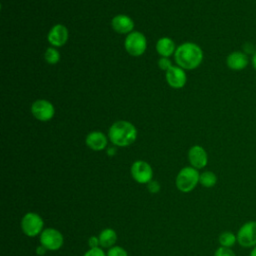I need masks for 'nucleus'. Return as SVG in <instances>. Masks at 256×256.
Masks as SVG:
<instances>
[{"instance_id": "nucleus-21", "label": "nucleus", "mask_w": 256, "mask_h": 256, "mask_svg": "<svg viewBox=\"0 0 256 256\" xmlns=\"http://www.w3.org/2000/svg\"><path fill=\"white\" fill-rule=\"evenodd\" d=\"M107 256H128V253L123 247L113 246L109 248L107 252Z\"/></svg>"}, {"instance_id": "nucleus-15", "label": "nucleus", "mask_w": 256, "mask_h": 256, "mask_svg": "<svg viewBox=\"0 0 256 256\" xmlns=\"http://www.w3.org/2000/svg\"><path fill=\"white\" fill-rule=\"evenodd\" d=\"M85 142H86V145L94 151H101L107 146V138L100 131L90 132L86 136Z\"/></svg>"}, {"instance_id": "nucleus-23", "label": "nucleus", "mask_w": 256, "mask_h": 256, "mask_svg": "<svg viewBox=\"0 0 256 256\" xmlns=\"http://www.w3.org/2000/svg\"><path fill=\"white\" fill-rule=\"evenodd\" d=\"M83 256H107V254H105L102 248L97 247V248H90L88 251L84 253Z\"/></svg>"}, {"instance_id": "nucleus-13", "label": "nucleus", "mask_w": 256, "mask_h": 256, "mask_svg": "<svg viewBox=\"0 0 256 256\" xmlns=\"http://www.w3.org/2000/svg\"><path fill=\"white\" fill-rule=\"evenodd\" d=\"M166 81L173 88H182L186 83V73L184 69L179 66H172L166 71Z\"/></svg>"}, {"instance_id": "nucleus-17", "label": "nucleus", "mask_w": 256, "mask_h": 256, "mask_svg": "<svg viewBox=\"0 0 256 256\" xmlns=\"http://www.w3.org/2000/svg\"><path fill=\"white\" fill-rule=\"evenodd\" d=\"M98 238L102 248H111L117 241V234L112 228H105L100 232Z\"/></svg>"}, {"instance_id": "nucleus-20", "label": "nucleus", "mask_w": 256, "mask_h": 256, "mask_svg": "<svg viewBox=\"0 0 256 256\" xmlns=\"http://www.w3.org/2000/svg\"><path fill=\"white\" fill-rule=\"evenodd\" d=\"M44 57H45L46 62L49 63V64H56L60 60L59 52L55 48H53V47H50V48H48L46 50Z\"/></svg>"}, {"instance_id": "nucleus-19", "label": "nucleus", "mask_w": 256, "mask_h": 256, "mask_svg": "<svg viewBox=\"0 0 256 256\" xmlns=\"http://www.w3.org/2000/svg\"><path fill=\"white\" fill-rule=\"evenodd\" d=\"M199 183L205 188H212L217 183V176L212 171H204L200 174Z\"/></svg>"}, {"instance_id": "nucleus-27", "label": "nucleus", "mask_w": 256, "mask_h": 256, "mask_svg": "<svg viewBox=\"0 0 256 256\" xmlns=\"http://www.w3.org/2000/svg\"><path fill=\"white\" fill-rule=\"evenodd\" d=\"M47 251V249L45 248V247H43L42 245L41 246H38L37 248H36V253L38 254V255H44L45 254V252Z\"/></svg>"}, {"instance_id": "nucleus-8", "label": "nucleus", "mask_w": 256, "mask_h": 256, "mask_svg": "<svg viewBox=\"0 0 256 256\" xmlns=\"http://www.w3.org/2000/svg\"><path fill=\"white\" fill-rule=\"evenodd\" d=\"M132 178L140 184H148L153 177V170L149 163L143 160L135 161L131 166Z\"/></svg>"}, {"instance_id": "nucleus-5", "label": "nucleus", "mask_w": 256, "mask_h": 256, "mask_svg": "<svg viewBox=\"0 0 256 256\" xmlns=\"http://www.w3.org/2000/svg\"><path fill=\"white\" fill-rule=\"evenodd\" d=\"M237 243L243 248H253L256 245V221L243 223L237 231Z\"/></svg>"}, {"instance_id": "nucleus-29", "label": "nucleus", "mask_w": 256, "mask_h": 256, "mask_svg": "<svg viewBox=\"0 0 256 256\" xmlns=\"http://www.w3.org/2000/svg\"><path fill=\"white\" fill-rule=\"evenodd\" d=\"M252 65H253V68L256 70V51L252 56Z\"/></svg>"}, {"instance_id": "nucleus-1", "label": "nucleus", "mask_w": 256, "mask_h": 256, "mask_svg": "<svg viewBox=\"0 0 256 256\" xmlns=\"http://www.w3.org/2000/svg\"><path fill=\"white\" fill-rule=\"evenodd\" d=\"M174 58L179 67L182 69H195L203 60V51L195 43L186 42L178 46L174 53Z\"/></svg>"}, {"instance_id": "nucleus-22", "label": "nucleus", "mask_w": 256, "mask_h": 256, "mask_svg": "<svg viewBox=\"0 0 256 256\" xmlns=\"http://www.w3.org/2000/svg\"><path fill=\"white\" fill-rule=\"evenodd\" d=\"M214 256H236V254L231 248L220 246L215 250Z\"/></svg>"}, {"instance_id": "nucleus-6", "label": "nucleus", "mask_w": 256, "mask_h": 256, "mask_svg": "<svg viewBox=\"0 0 256 256\" xmlns=\"http://www.w3.org/2000/svg\"><path fill=\"white\" fill-rule=\"evenodd\" d=\"M124 46L126 51L132 56H140L142 55L147 47V41L144 34L141 32L135 31L128 34L125 39Z\"/></svg>"}, {"instance_id": "nucleus-30", "label": "nucleus", "mask_w": 256, "mask_h": 256, "mask_svg": "<svg viewBox=\"0 0 256 256\" xmlns=\"http://www.w3.org/2000/svg\"><path fill=\"white\" fill-rule=\"evenodd\" d=\"M249 256H256V245L251 249V251L249 253Z\"/></svg>"}, {"instance_id": "nucleus-25", "label": "nucleus", "mask_w": 256, "mask_h": 256, "mask_svg": "<svg viewBox=\"0 0 256 256\" xmlns=\"http://www.w3.org/2000/svg\"><path fill=\"white\" fill-rule=\"evenodd\" d=\"M147 187H148V190H149V192H151V193H157L159 190H160V185H159V183L157 182V181H155V180H151L148 184H147Z\"/></svg>"}, {"instance_id": "nucleus-18", "label": "nucleus", "mask_w": 256, "mask_h": 256, "mask_svg": "<svg viewBox=\"0 0 256 256\" xmlns=\"http://www.w3.org/2000/svg\"><path fill=\"white\" fill-rule=\"evenodd\" d=\"M218 242L220 246L231 248L237 242V236L231 231H224L218 237Z\"/></svg>"}, {"instance_id": "nucleus-28", "label": "nucleus", "mask_w": 256, "mask_h": 256, "mask_svg": "<svg viewBox=\"0 0 256 256\" xmlns=\"http://www.w3.org/2000/svg\"><path fill=\"white\" fill-rule=\"evenodd\" d=\"M107 154H108L109 156H114V155L116 154V148H114V147H110V148H108V150H107Z\"/></svg>"}, {"instance_id": "nucleus-4", "label": "nucleus", "mask_w": 256, "mask_h": 256, "mask_svg": "<svg viewBox=\"0 0 256 256\" xmlns=\"http://www.w3.org/2000/svg\"><path fill=\"white\" fill-rule=\"evenodd\" d=\"M44 222L41 216L35 212L26 213L21 220L22 232L28 237L40 235L43 231Z\"/></svg>"}, {"instance_id": "nucleus-10", "label": "nucleus", "mask_w": 256, "mask_h": 256, "mask_svg": "<svg viewBox=\"0 0 256 256\" xmlns=\"http://www.w3.org/2000/svg\"><path fill=\"white\" fill-rule=\"evenodd\" d=\"M188 159L191 166L197 170L204 168L208 163L207 152L200 145H194L189 149Z\"/></svg>"}, {"instance_id": "nucleus-16", "label": "nucleus", "mask_w": 256, "mask_h": 256, "mask_svg": "<svg viewBox=\"0 0 256 256\" xmlns=\"http://www.w3.org/2000/svg\"><path fill=\"white\" fill-rule=\"evenodd\" d=\"M156 50L159 55L163 57H169L175 53V43L168 37L160 38L156 43Z\"/></svg>"}, {"instance_id": "nucleus-3", "label": "nucleus", "mask_w": 256, "mask_h": 256, "mask_svg": "<svg viewBox=\"0 0 256 256\" xmlns=\"http://www.w3.org/2000/svg\"><path fill=\"white\" fill-rule=\"evenodd\" d=\"M200 174L198 170L192 166L182 168L176 176V187L183 193H189L195 189L199 183Z\"/></svg>"}, {"instance_id": "nucleus-7", "label": "nucleus", "mask_w": 256, "mask_h": 256, "mask_svg": "<svg viewBox=\"0 0 256 256\" xmlns=\"http://www.w3.org/2000/svg\"><path fill=\"white\" fill-rule=\"evenodd\" d=\"M64 243V237L60 231L54 228H47L40 234V244L48 251L59 250Z\"/></svg>"}, {"instance_id": "nucleus-26", "label": "nucleus", "mask_w": 256, "mask_h": 256, "mask_svg": "<svg viewBox=\"0 0 256 256\" xmlns=\"http://www.w3.org/2000/svg\"><path fill=\"white\" fill-rule=\"evenodd\" d=\"M88 245L90 248H97L100 246V242H99V238L96 236H91L88 239Z\"/></svg>"}, {"instance_id": "nucleus-2", "label": "nucleus", "mask_w": 256, "mask_h": 256, "mask_svg": "<svg viewBox=\"0 0 256 256\" xmlns=\"http://www.w3.org/2000/svg\"><path fill=\"white\" fill-rule=\"evenodd\" d=\"M108 136L110 141L120 147L131 145L137 138V129L128 121H117L109 128Z\"/></svg>"}, {"instance_id": "nucleus-12", "label": "nucleus", "mask_w": 256, "mask_h": 256, "mask_svg": "<svg viewBox=\"0 0 256 256\" xmlns=\"http://www.w3.org/2000/svg\"><path fill=\"white\" fill-rule=\"evenodd\" d=\"M248 63V56L243 51H233L226 58V64L228 68L234 71H241L245 69Z\"/></svg>"}, {"instance_id": "nucleus-24", "label": "nucleus", "mask_w": 256, "mask_h": 256, "mask_svg": "<svg viewBox=\"0 0 256 256\" xmlns=\"http://www.w3.org/2000/svg\"><path fill=\"white\" fill-rule=\"evenodd\" d=\"M158 66H159V68H161L162 70L167 71V70H169V69L172 67V63H171V61H170L167 57H163V58L159 59V61H158Z\"/></svg>"}, {"instance_id": "nucleus-11", "label": "nucleus", "mask_w": 256, "mask_h": 256, "mask_svg": "<svg viewBox=\"0 0 256 256\" xmlns=\"http://www.w3.org/2000/svg\"><path fill=\"white\" fill-rule=\"evenodd\" d=\"M47 39L52 46L61 47L68 40V30L64 25L56 24L49 31Z\"/></svg>"}, {"instance_id": "nucleus-9", "label": "nucleus", "mask_w": 256, "mask_h": 256, "mask_svg": "<svg viewBox=\"0 0 256 256\" xmlns=\"http://www.w3.org/2000/svg\"><path fill=\"white\" fill-rule=\"evenodd\" d=\"M31 112L36 119L40 121H48L54 116L55 109L52 103L48 100L39 99L32 104Z\"/></svg>"}, {"instance_id": "nucleus-14", "label": "nucleus", "mask_w": 256, "mask_h": 256, "mask_svg": "<svg viewBox=\"0 0 256 256\" xmlns=\"http://www.w3.org/2000/svg\"><path fill=\"white\" fill-rule=\"evenodd\" d=\"M111 24H112V28L120 34H127L131 32L134 28L133 20L129 16L124 14L116 15L112 19Z\"/></svg>"}]
</instances>
